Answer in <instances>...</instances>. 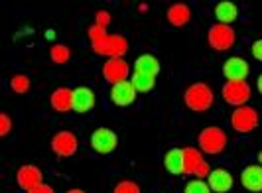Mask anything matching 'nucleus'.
<instances>
[{
	"instance_id": "obj_1",
	"label": "nucleus",
	"mask_w": 262,
	"mask_h": 193,
	"mask_svg": "<svg viewBox=\"0 0 262 193\" xmlns=\"http://www.w3.org/2000/svg\"><path fill=\"white\" fill-rule=\"evenodd\" d=\"M89 39H91V48L95 53L105 55L108 59L122 57L128 52V39L120 34H108L105 28H99L93 24L89 28Z\"/></svg>"
},
{
	"instance_id": "obj_2",
	"label": "nucleus",
	"mask_w": 262,
	"mask_h": 193,
	"mask_svg": "<svg viewBox=\"0 0 262 193\" xmlns=\"http://www.w3.org/2000/svg\"><path fill=\"white\" fill-rule=\"evenodd\" d=\"M184 101L185 106L189 111H195V113H205L209 111L213 103H215V93L211 89L207 83H201L197 81L193 85H189L184 93Z\"/></svg>"
},
{
	"instance_id": "obj_3",
	"label": "nucleus",
	"mask_w": 262,
	"mask_h": 193,
	"mask_svg": "<svg viewBox=\"0 0 262 193\" xmlns=\"http://www.w3.org/2000/svg\"><path fill=\"white\" fill-rule=\"evenodd\" d=\"M197 144H199V150L203 154L209 156H219L225 152L229 138H227V132L219 126H207L199 132L197 136Z\"/></svg>"
},
{
	"instance_id": "obj_4",
	"label": "nucleus",
	"mask_w": 262,
	"mask_h": 193,
	"mask_svg": "<svg viewBox=\"0 0 262 193\" xmlns=\"http://www.w3.org/2000/svg\"><path fill=\"white\" fill-rule=\"evenodd\" d=\"M184 174L185 176H195L197 180L209 178L211 167L199 148H191V146L184 148Z\"/></svg>"
},
{
	"instance_id": "obj_5",
	"label": "nucleus",
	"mask_w": 262,
	"mask_h": 193,
	"mask_svg": "<svg viewBox=\"0 0 262 193\" xmlns=\"http://www.w3.org/2000/svg\"><path fill=\"white\" fill-rule=\"evenodd\" d=\"M258 124H260L258 111L249 106V104L238 106V109L233 111V115H231V126L238 134H249V132L258 128Z\"/></svg>"
},
{
	"instance_id": "obj_6",
	"label": "nucleus",
	"mask_w": 262,
	"mask_h": 193,
	"mask_svg": "<svg viewBox=\"0 0 262 193\" xmlns=\"http://www.w3.org/2000/svg\"><path fill=\"white\" fill-rule=\"evenodd\" d=\"M207 41L213 50L217 52H229L236 41V34L231 26L225 24H213L207 32Z\"/></svg>"
},
{
	"instance_id": "obj_7",
	"label": "nucleus",
	"mask_w": 262,
	"mask_h": 193,
	"mask_svg": "<svg viewBox=\"0 0 262 193\" xmlns=\"http://www.w3.org/2000/svg\"><path fill=\"white\" fill-rule=\"evenodd\" d=\"M118 146V136L115 130L106 128V126H99L93 130L91 134V148L101 156L113 154Z\"/></svg>"
},
{
	"instance_id": "obj_8",
	"label": "nucleus",
	"mask_w": 262,
	"mask_h": 193,
	"mask_svg": "<svg viewBox=\"0 0 262 193\" xmlns=\"http://www.w3.org/2000/svg\"><path fill=\"white\" fill-rule=\"evenodd\" d=\"M223 99L231 106H245L250 99V85L247 81H227L223 85Z\"/></svg>"
},
{
	"instance_id": "obj_9",
	"label": "nucleus",
	"mask_w": 262,
	"mask_h": 193,
	"mask_svg": "<svg viewBox=\"0 0 262 193\" xmlns=\"http://www.w3.org/2000/svg\"><path fill=\"white\" fill-rule=\"evenodd\" d=\"M132 69L128 61L124 57H115V59H106V63L103 65V77H105L106 83L111 85H117V83H122V81H130L128 77Z\"/></svg>"
},
{
	"instance_id": "obj_10",
	"label": "nucleus",
	"mask_w": 262,
	"mask_h": 193,
	"mask_svg": "<svg viewBox=\"0 0 262 193\" xmlns=\"http://www.w3.org/2000/svg\"><path fill=\"white\" fill-rule=\"evenodd\" d=\"M79 140L75 136V132L71 130H57L52 138V150L55 156L59 158H71L77 152Z\"/></svg>"
},
{
	"instance_id": "obj_11",
	"label": "nucleus",
	"mask_w": 262,
	"mask_h": 193,
	"mask_svg": "<svg viewBox=\"0 0 262 193\" xmlns=\"http://www.w3.org/2000/svg\"><path fill=\"white\" fill-rule=\"evenodd\" d=\"M16 181H18V187L28 193L43 183V174H41V169L38 166L26 164V166H22L16 171Z\"/></svg>"
},
{
	"instance_id": "obj_12",
	"label": "nucleus",
	"mask_w": 262,
	"mask_h": 193,
	"mask_svg": "<svg viewBox=\"0 0 262 193\" xmlns=\"http://www.w3.org/2000/svg\"><path fill=\"white\" fill-rule=\"evenodd\" d=\"M207 183H209L213 193H229L233 189V185H235V178H233V174L229 169L215 167V169H211Z\"/></svg>"
},
{
	"instance_id": "obj_13",
	"label": "nucleus",
	"mask_w": 262,
	"mask_h": 193,
	"mask_svg": "<svg viewBox=\"0 0 262 193\" xmlns=\"http://www.w3.org/2000/svg\"><path fill=\"white\" fill-rule=\"evenodd\" d=\"M249 73H250L249 63L243 57H238V55L229 57L223 63V75L227 77V81H247Z\"/></svg>"
},
{
	"instance_id": "obj_14",
	"label": "nucleus",
	"mask_w": 262,
	"mask_h": 193,
	"mask_svg": "<svg viewBox=\"0 0 262 193\" xmlns=\"http://www.w3.org/2000/svg\"><path fill=\"white\" fill-rule=\"evenodd\" d=\"M136 93L130 81H122L117 85H111V101L117 106H130L136 101Z\"/></svg>"
},
{
	"instance_id": "obj_15",
	"label": "nucleus",
	"mask_w": 262,
	"mask_h": 193,
	"mask_svg": "<svg viewBox=\"0 0 262 193\" xmlns=\"http://www.w3.org/2000/svg\"><path fill=\"white\" fill-rule=\"evenodd\" d=\"M241 183L250 193H262V166L250 164L241 171Z\"/></svg>"
},
{
	"instance_id": "obj_16",
	"label": "nucleus",
	"mask_w": 262,
	"mask_h": 193,
	"mask_svg": "<svg viewBox=\"0 0 262 193\" xmlns=\"http://www.w3.org/2000/svg\"><path fill=\"white\" fill-rule=\"evenodd\" d=\"M95 91L91 87H77L73 89V111L79 115H85V113H91L95 109Z\"/></svg>"
},
{
	"instance_id": "obj_17",
	"label": "nucleus",
	"mask_w": 262,
	"mask_h": 193,
	"mask_svg": "<svg viewBox=\"0 0 262 193\" xmlns=\"http://www.w3.org/2000/svg\"><path fill=\"white\" fill-rule=\"evenodd\" d=\"M166 18L170 22V26L173 28H184L189 24L191 20V8L184 4V2H178V4H171L166 12Z\"/></svg>"
},
{
	"instance_id": "obj_18",
	"label": "nucleus",
	"mask_w": 262,
	"mask_h": 193,
	"mask_svg": "<svg viewBox=\"0 0 262 193\" xmlns=\"http://www.w3.org/2000/svg\"><path fill=\"white\" fill-rule=\"evenodd\" d=\"M50 103H52L53 111H57V113L73 111V89H67V87L55 89L50 97Z\"/></svg>"
},
{
	"instance_id": "obj_19",
	"label": "nucleus",
	"mask_w": 262,
	"mask_h": 193,
	"mask_svg": "<svg viewBox=\"0 0 262 193\" xmlns=\"http://www.w3.org/2000/svg\"><path fill=\"white\" fill-rule=\"evenodd\" d=\"M215 18H217V24L231 26L238 18V6L231 0H221L215 4Z\"/></svg>"
},
{
	"instance_id": "obj_20",
	"label": "nucleus",
	"mask_w": 262,
	"mask_h": 193,
	"mask_svg": "<svg viewBox=\"0 0 262 193\" xmlns=\"http://www.w3.org/2000/svg\"><path fill=\"white\" fill-rule=\"evenodd\" d=\"M164 167L171 176L184 174V148H171L170 152L164 156Z\"/></svg>"
},
{
	"instance_id": "obj_21",
	"label": "nucleus",
	"mask_w": 262,
	"mask_h": 193,
	"mask_svg": "<svg viewBox=\"0 0 262 193\" xmlns=\"http://www.w3.org/2000/svg\"><path fill=\"white\" fill-rule=\"evenodd\" d=\"M132 71L158 77V73H160V61H158L152 53H144V55H140V57L134 61V69H132Z\"/></svg>"
},
{
	"instance_id": "obj_22",
	"label": "nucleus",
	"mask_w": 262,
	"mask_h": 193,
	"mask_svg": "<svg viewBox=\"0 0 262 193\" xmlns=\"http://www.w3.org/2000/svg\"><path fill=\"white\" fill-rule=\"evenodd\" d=\"M130 83L134 85V89L138 91V93H150V91L154 89V85H156V77H152V75H144V73H136V71H132Z\"/></svg>"
},
{
	"instance_id": "obj_23",
	"label": "nucleus",
	"mask_w": 262,
	"mask_h": 193,
	"mask_svg": "<svg viewBox=\"0 0 262 193\" xmlns=\"http://www.w3.org/2000/svg\"><path fill=\"white\" fill-rule=\"evenodd\" d=\"M50 57H52L53 63L57 65H66L69 59H71V50L63 46V44H57V46H53L52 52H50Z\"/></svg>"
},
{
	"instance_id": "obj_24",
	"label": "nucleus",
	"mask_w": 262,
	"mask_h": 193,
	"mask_svg": "<svg viewBox=\"0 0 262 193\" xmlns=\"http://www.w3.org/2000/svg\"><path fill=\"white\" fill-rule=\"evenodd\" d=\"M10 89L16 93V95H24V93H28L30 91V79H28V75H14L12 79H10Z\"/></svg>"
},
{
	"instance_id": "obj_25",
	"label": "nucleus",
	"mask_w": 262,
	"mask_h": 193,
	"mask_svg": "<svg viewBox=\"0 0 262 193\" xmlns=\"http://www.w3.org/2000/svg\"><path fill=\"white\" fill-rule=\"evenodd\" d=\"M113 193H142V189L134 180H120L115 185Z\"/></svg>"
},
{
	"instance_id": "obj_26",
	"label": "nucleus",
	"mask_w": 262,
	"mask_h": 193,
	"mask_svg": "<svg viewBox=\"0 0 262 193\" xmlns=\"http://www.w3.org/2000/svg\"><path fill=\"white\" fill-rule=\"evenodd\" d=\"M184 193H213L209 187V183L205 180H191L187 181Z\"/></svg>"
},
{
	"instance_id": "obj_27",
	"label": "nucleus",
	"mask_w": 262,
	"mask_h": 193,
	"mask_svg": "<svg viewBox=\"0 0 262 193\" xmlns=\"http://www.w3.org/2000/svg\"><path fill=\"white\" fill-rule=\"evenodd\" d=\"M10 130H12V118H10V115L8 113H0V136L6 138L10 134Z\"/></svg>"
},
{
	"instance_id": "obj_28",
	"label": "nucleus",
	"mask_w": 262,
	"mask_h": 193,
	"mask_svg": "<svg viewBox=\"0 0 262 193\" xmlns=\"http://www.w3.org/2000/svg\"><path fill=\"white\" fill-rule=\"evenodd\" d=\"M108 24H111V14L105 12V10H99L97 12V16H95V26L99 28H108Z\"/></svg>"
},
{
	"instance_id": "obj_29",
	"label": "nucleus",
	"mask_w": 262,
	"mask_h": 193,
	"mask_svg": "<svg viewBox=\"0 0 262 193\" xmlns=\"http://www.w3.org/2000/svg\"><path fill=\"white\" fill-rule=\"evenodd\" d=\"M250 53H252V57H254L256 61H262V38L256 39V41L252 44V48H250Z\"/></svg>"
},
{
	"instance_id": "obj_30",
	"label": "nucleus",
	"mask_w": 262,
	"mask_h": 193,
	"mask_svg": "<svg viewBox=\"0 0 262 193\" xmlns=\"http://www.w3.org/2000/svg\"><path fill=\"white\" fill-rule=\"evenodd\" d=\"M28 193H55V189H53L52 185H48V183H41V185L34 187L32 191H28Z\"/></svg>"
},
{
	"instance_id": "obj_31",
	"label": "nucleus",
	"mask_w": 262,
	"mask_h": 193,
	"mask_svg": "<svg viewBox=\"0 0 262 193\" xmlns=\"http://www.w3.org/2000/svg\"><path fill=\"white\" fill-rule=\"evenodd\" d=\"M256 89H258V93L262 95V73L258 75V79H256Z\"/></svg>"
},
{
	"instance_id": "obj_32",
	"label": "nucleus",
	"mask_w": 262,
	"mask_h": 193,
	"mask_svg": "<svg viewBox=\"0 0 262 193\" xmlns=\"http://www.w3.org/2000/svg\"><path fill=\"white\" fill-rule=\"evenodd\" d=\"M67 193H85L83 189H79V187H73V189H69Z\"/></svg>"
},
{
	"instance_id": "obj_33",
	"label": "nucleus",
	"mask_w": 262,
	"mask_h": 193,
	"mask_svg": "<svg viewBox=\"0 0 262 193\" xmlns=\"http://www.w3.org/2000/svg\"><path fill=\"white\" fill-rule=\"evenodd\" d=\"M46 38H48V39H53V32H52V30H50V32L46 34Z\"/></svg>"
},
{
	"instance_id": "obj_34",
	"label": "nucleus",
	"mask_w": 262,
	"mask_h": 193,
	"mask_svg": "<svg viewBox=\"0 0 262 193\" xmlns=\"http://www.w3.org/2000/svg\"><path fill=\"white\" fill-rule=\"evenodd\" d=\"M258 160H260V164H262V154H260V156H258Z\"/></svg>"
}]
</instances>
